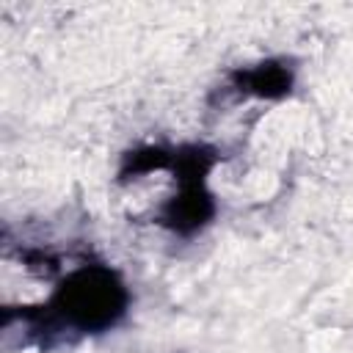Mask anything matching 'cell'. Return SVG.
I'll return each instance as SVG.
<instances>
[{"label": "cell", "instance_id": "cell-1", "mask_svg": "<svg viewBox=\"0 0 353 353\" xmlns=\"http://www.w3.org/2000/svg\"><path fill=\"white\" fill-rule=\"evenodd\" d=\"M63 306L80 325H105L121 312V290L102 270L80 273L66 287Z\"/></svg>", "mask_w": 353, "mask_h": 353}]
</instances>
